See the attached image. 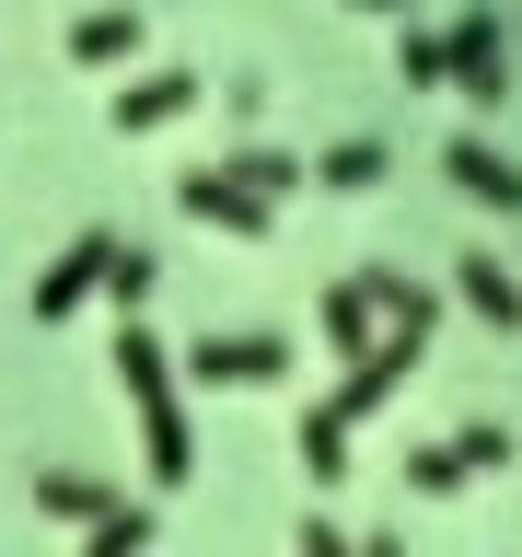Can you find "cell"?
I'll list each match as a JSON object with an SVG mask.
<instances>
[{
  "instance_id": "obj_1",
  "label": "cell",
  "mask_w": 522,
  "mask_h": 557,
  "mask_svg": "<svg viewBox=\"0 0 522 557\" xmlns=\"http://www.w3.org/2000/svg\"><path fill=\"white\" fill-rule=\"evenodd\" d=\"M116 395H128V418H139L151 476L186 487V476H198V430H186V395H174V348L139 337V313H128V337H116Z\"/></svg>"
},
{
  "instance_id": "obj_2",
  "label": "cell",
  "mask_w": 522,
  "mask_h": 557,
  "mask_svg": "<svg viewBox=\"0 0 522 557\" xmlns=\"http://www.w3.org/2000/svg\"><path fill=\"white\" fill-rule=\"evenodd\" d=\"M35 511L70 522V534H94V557H139V546H151V511H139V499H116V487H94V476H70V465H47V476H35Z\"/></svg>"
},
{
  "instance_id": "obj_3",
  "label": "cell",
  "mask_w": 522,
  "mask_h": 557,
  "mask_svg": "<svg viewBox=\"0 0 522 557\" xmlns=\"http://www.w3.org/2000/svg\"><path fill=\"white\" fill-rule=\"evenodd\" d=\"M174 209H186L198 233H233V244H268V221H278V198H268L244 163H198V174H174Z\"/></svg>"
},
{
  "instance_id": "obj_4",
  "label": "cell",
  "mask_w": 522,
  "mask_h": 557,
  "mask_svg": "<svg viewBox=\"0 0 522 557\" xmlns=\"http://www.w3.org/2000/svg\"><path fill=\"white\" fill-rule=\"evenodd\" d=\"M487 465H522V442L476 418V430H452V442H418V453H407V487H418V499H452V487L487 476Z\"/></svg>"
},
{
  "instance_id": "obj_5",
  "label": "cell",
  "mask_w": 522,
  "mask_h": 557,
  "mask_svg": "<svg viewBox=\"0 0 522 557\" xmlns=\"http://www.w3.org/2000/svg\"><path fill=\"white\" fill-rule=\"evenodd\" d=\"M174 372H198V383H278L290 372V337H268V325H233V337H221V325H209Z\"/></svg>"
},
{
  "instance_id": "obj_6",
  "label": "cell",
  "mask_w": 522,
  "mask_h": 557,
  "mask_svg": "<svg viewBox=\"0 0 522 557\" xmlns=\"http://www.w3.org/2000/svg\"><path fill=\"white\" fill-rule=\"evenodd\" d=\"M442 47H452V94H464V104H511V47H499V12H464Z\"/></svg>"
},
{
  "instance_id": "obj_7",
  "label": "cell",
  "mask_w": 522,
  "mask_h": 557,
  "mask_svg": "<svg viewBox=\"0 0 522 557\" xmlns=\"http://www.w3.org/2000/svg\"><path fill=\"white\" fill-rule=\"evenodd\" d=\"M198 94H209L198 70H139V82H116V94H104V116H116V139H139V128H174Z\"/></svg>"
},
{
  "instance_id": "obj_8",
  "label": "cell",
  "mask_w": 522,
  "mask_h": 557,
  "mask_svg": "<svg viewBox=\"0 0 522 557\" xmlns=\"http://www.w3.org/2000/svg\"><path fill=\"white\" fill-rule=\"evenodd\" d=\"M104 256H116V233H82V244H70L59 268L35 278V325H59V313H82V302H94V290H104Z\"/></svg>"
},
{
  "instance_id": "obj_9",
  "label": "cell",
  "mask_w": 522,
  "mask_h": 557,
  "mask_svg": "<svg viewBox=\"0 0 522 557\" xmlns=\"http://www.w3.org/2000/svg\"><path fill=\"white\" fill-rule=\"evenodd\" d=\"M442 174H452V186H464L476 209H499V221L522 209V163L499 151V139H452V151H442Z\"/></svg>"
},
{
  "instance_id": "obj_10",
  "label": "cell",
  "mask_w": 522,
  "mask_h": 557,
  "mask_svg": "<svg viewBox=\"0 0 522 557\" xmlns=\"http://www.w3.org/2000/svg\"><path fill=\"white\" fill-rule=\"evenodd\" d=\"M139 0H104V12H82V24H70V59L82 70H116V59H139Z\"/></svg>"
},
{
  "instance_id": "obj_11",
  "label": "cell",
  "mask_w": 522,
  "mask_h": 557,
  "mask_svg": "<svg viewBox=\"0 0 522 557\" xmlns=\"http://www.w3.org/2000/svg\"><path fill=\"white\" fill-rule=\"evenodd\" d=\"M452 302L476 313V325H499V337H511V325H522V278L499 268V256H464V268H452Z\"/></svg>"
},
{
  "instance_id": "obj_12",
  "label": "cell",
  "mask_w": 522,
  "mask_h": 557,
  "mask_svg": "<svg viewBox=\"0 0 522 557\" xmlns=\"http://www.w3.org/2000/svg\"><path fill=\"white\" fill-rule=\"evenodd\" d=\"M313 186H337V198H372L383 174H395V151H383V139H337V151H325V163H302Z\"/></svg>"
},
{
  "instance_id": "obj_13",
  "label": "cell",
  "mask_w": 522,
  "mask_h": 557,
  "mask_svg": "<svg viewBox=\"0 0 522 557\" xmlns=\"http://www.w3.org/2000/svg\"><path fill=\"white\" fill-rule=\"evenodd\" d=\"M313 325H325V348L348 360V348H372V325H383V313H372V290H360V278H337V290L313 302Z\"/></svg>"
},
{
  "instance_id": "obj_14",
  "label": "cell",
  "mask_w": 522,
  "mask_h": 557,
  "mask_svg": "<svg viewBox=\"0 0 522 557\" xmlns=\"http://www.w3.org/2000/svg\"><path fill=\"white\" fill-rule=\"evenodd\" d=\"M151 290H163V256H151V244H116V256H104V302H116V313H139Z\"/></svg>"
},
{
  "instance_id": "obj_15",
  "label": "cell",
  "mask_w": 522,
  "mask_h": 557,
  "mask_svg": "<svg viewBox=\"0 0 522 557\" xmlns=\"http://www.w3.org/2000/svg\"><path fill=\"white\" fill-rule=\"evenodd\" d=\"M395 82H418V94H442V82H452V47H442V35H395Z\"/></svg>"
},
{
  "instance_id": "obj_16",
  "label": "cell",
  "mask_w": 522,
  "mask_h": 557,
  "mask_svg": "<svg viewBox=\"0 0 522 557\" xmlns=\"http://www.w3.org/2000/svg\"><path fill=\"white\" fill-rule=\"evenodd\" d=\"M302 476H313V487H337V476H348V430H337L325 407L302 418Z\"/></svg>"
},
{
  "instance_id": "obj_17",
  "label": "cell",
  "mask_w": 522,
  "mask_h": 557,
  "mask_svg": "<svg viewBox=\"0 0 522 557\" xmlns=\"http://www.w3.org/2000/svg\"><path fill=\"white\" fill-rule=\"evenodd\" d=\"M233 163H244V174H256V186H268V198H290V186H313V174H302V163H290V151H233Z\"/></svg>"
},
{
  "instance_id": "obj_18",
  "label": "cell",
  "mask_w": 522,
  "mask_h": 557,
  "mask_svg": "<svg viewBox=\"0 0 522 557\" xmlns=\"http://www.w3.org/2000/svg\"><path fill=\"white\" fill-rule=\"evenodd\" d=\"M348 12H418V0H348Z\"/></svg>"
}]
</instances>
